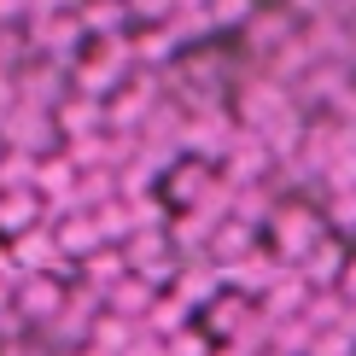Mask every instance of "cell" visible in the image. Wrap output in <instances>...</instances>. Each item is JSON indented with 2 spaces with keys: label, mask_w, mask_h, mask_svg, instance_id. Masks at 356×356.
<instances>
[{
  "label": "cell",
  "mask_w": 356,
  "mask_h": 356,
  "mask_svg": "<svg viewBox=\"0 0 356 356\" xmlns=\"http://www.w3.org/2000/svg\"><path fill=\"white\" fill-rule=\"evenodd\" d=\"M53 123H58V135H70V140L106 135V99H99V94H70L65 106L53 111Z\"/></svg>",
  "instance_id": "obj_1"
},
{
  "label": "cell",
  "mask_w": 356,
  "mask_h": 356,
  "mask_svg": "<svg viewBox=\"0 0 356 356\" xmlns=\"http://www.w3.org/2000/svg\"><path fill=\"white\" fill-rule=\"evenodd\" d=\"M298 263H304V280H309V286H333V280L345 275V245L321 234V240L309 245V251H304Z\"/></svg>",
  "instance_id": "obj_3"
},
{
  "label": "cell",
  "mask_w": 356,
  "mask_h": 356,
  "mask_svg": "<svg viewBox=\"0 0 356 356\" xmlns=\"http://www.w3.org/2000/svg\"><path fill=\"white\" fill-rule=\"evenodd\" d=\"M211 29H245L251 12H257V0H211Z\"/></svg>",
  "instance_id": "obj_6"
},
{
  "label": "cell",
  "mask_w": 356,
  "mask_h": 356,
  "mask_svg": "<svg viewBox=\"0 0 356 356\" xmlns=\"http://www.w3.org/2000/svg\"><path fill=\"white\" fill-rule=\"evenodd\" d=\"M339 280H345V292H356V257H345V275Z\"/></svg>",
  "instance_id": "obj_8"
},
{
  "label": "cell",
  "mask_w": 356,
  "mask_h": 356,
  "mask_svg": "<svg viewBox=\"0 0 356 356\" xmlns=\"http://www.w3.org/2000/svg\"><path fill=\"white\" fill-rule=\"evenodd\" d=\"M18 298H24V309H29V316H41V321H47V316H58V304H65V298H58V286H53V275L18 280Z\"/></svg>",
  "instance_id": "obj_4"
},
{
  "label": "cell",
  "mask_w": 356,
  "mask_h": 356,
  "mask_svg": "<svg viewBox=\"0 0 356 356\" xmlns=\"http://www.w3.org/2000/svg\"><path fill=\"white\" fill-rule=\"evenodd\" d=\"M316 240H321V216H309L304 204H286V211L275 216V245H280V257H304Z\"/></svg>",
  "instance_id": "obj_2"
},
{
  "label": "cell",
  "mask_w": 356,
  "mask_h": 356,
  "mask_svg": "<svg viewBox=\"0 0 356 356\" xmlns=\"http://www.w3.org/2000/svg\"><path fill=\"white\" fill-rule=\"evenodd\" d=\"M123 263H129V257H111V251H88V280H94V286H117Z\"/></svg>",
  "instance_id": "obj_7"
},
{
  "label": "cell",
  "mask_w": 356,
  "mask_h": 356,
  "mask_svg": "<svg viewBox=\"0 0 356 356\" xmlns=\"http://www.w3.org/2000/svg\"><path fill=\"white\" fill-rule=\"evenodd\" d=\"M18 187H35V152H18L12 146L6 164H0V193H18Z\"/></svg>",
  "instance_id": "obj_5"
}]
</instances>
